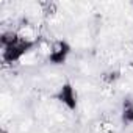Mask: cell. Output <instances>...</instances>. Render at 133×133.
<instances>
[{"mask_svg": "<svg viewBox=\"0 0 133 133\" xmlns=\"http://www.w3.org/2000/svg\"><path fill=\"white\" fill-rule=\"evenodd\" d=\"M121 121L125 125L133 124V99L125 97L122 102V110H121Z\"/></svg>", "mask_w": 133, "mask_h": 133, "instance_id": "obj_4", "label": "cell"}, {"mask_svg": "<svg viewBox=\"0 0 133 133\" xmlns=\"http://www.w3.org/2000/svg\"><path fill=\"white\" fill-rule=\"evenodd\" d=\"M71 44L64 39H55L52 41L50 47H49V53H47V59L50 64H55V66H59V64H64L68 56L71 55Z\"/></svg>", "mask_w": 133, "mask_h": 133, "instance_id": "obj_3", "label": "cell"}, {"mask_svg": "<svg viewBox=\"0 0 133 133\" xmlns=\"http://www.w3.org/2000/svg\"><path fill=\"white\" fill-rule=\"evenodd\" d=\"M36 45H38V41L19 36L11 45L2 49V61L5 64H14L17 61H21L27 53H30Z\"/></svg>", "mask_w": 133, "mask_h": 133, "instance_id": "obj_1", "label": "cell"}, {"mask_svg": "<svg viewBox=\"0 0 133 133\" xmlns=\"http://www.w3.org/2000/svg\"><path fill=\"white\" fill-rule=\"evenodd\" d=\"M121 78V72L119 71H108L102 75V83L107 86H113L117 80Z\"/></svg>", "mask_w": 133, "mask_h": 133, "instance_id": "obj_7", "label": "cell"}, {"mask_svg": "<svg viewBox=\"0 0 133 133\" xmlns=\"http://www.w3.org/2000/svg\"><path fill=\"white\" fill-rule=\"evenodd\" d=\"M21 35L17 31H13V30H6V31H2V35H0V47L5 49L8 45H11Z\"/></svg>", "mask_w": 133, "mask_h": 133, "instance_id": "obj_6", "label": "cell"}, {"mask_svg": "<svg viewBox=\"0 0 133 133\" xmlns=\"http://www.w3.org/2000/svg\"><path fill=\"white\" fill-rule=\"evenodd\" d=\"M38 5L41 8V13L45 17H52L58 11V2H55V0H42V2H39Z\"/></svg>", "mask_w": 133, "mask_h": 133, "instance_id": "obj_5", "label": "cell"}, {"mask_svg": "<svg viewBox=\"0 0 133 133\" xmlns=\"http://www.w3.org/2000/svg\"><path fill=\"white\" fill-rule=\"evenodd\" d=\"M53 99L58 103H61L64 108H68L69 111H75L78 107V94H77L74 85L69 82H64L63 85H59V88L53 94Z\"/></svg>", "mask_w": 133, "mask_h": 133, "instance_id": "obj_2", "label": "cell"}]
</instances>
